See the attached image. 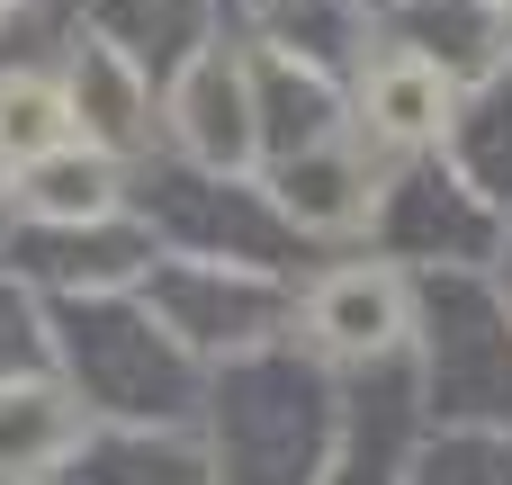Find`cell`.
Returning <instances> with one entry per match:
<instances>
[{"label": "cell", "mask_w": 512, "mask_h": 485, "mask_svg": "<svg viewBox=\"0 0 512 485\" xmlns=\"http://www.w3.org/2000/svg\"><path fill=\"white\" fill-rule=\"evenodd\" d=\"M180 144H189L207 171H225V162L252 153V99H243V72H234L225 54H207V63L180 81Z\"/></svg>", "instance_id": "1"}, {"label": "cell", "mask_w": 512, "mask_h": 485, "mask_svg": "<svg viewBox=\"0 0 512 485\" xmlns=\"http://www.w3.org/2000/svg\"><path fill=\"white\" fill-rule=\"evenodd\" d=\"M315 333L333 351H387L405 333V288L387 270H333L315 288Z\"/></svg>", "instance_id": "2"}, {"label": "cell", "mask_w": 512, "mask_h": 485, "mask_svg": "<svg viewBox=\"0 0 512 485\" xmlns=\"http://www.w3.org/2000/svg\"><path fill=\"white\" fill-rule=\"evenodd\" d=\"M369 126L396 135V144L441 135V126H450V81H441V63H423V54H387V63L369 72Z\"/></svg>", "instance_id": "3"}, {"label": "cell", "mask_w": 512, "mask_h": 485, "mask_svg": "<svg viewBox=\"0 0 512 485\" xmlns=\"http://www.w3.org/2000/svg\"><path fill=\"white\" fill-rule=\"evenodd\" d=\"M117 207V171L99 162V153H45V162H27V216H45V225H99Z\"/></svg>", "instance_id": "4"}, {"label": "cell", "mask_w": 512, "mask_h": 485, "mask_svg": "<svg viewBox=\"0 0 512 485\" xmlns=\"http://www.w3.org/2000/svg\"><path fill=\"white\" fill-rule=\"evenodd\" d=\"M63 144H72V99L45 72H9L0 81V153L9 162H45Z\"/></svg>", "instance_id": "5"}, {"label": "cell", "mask_w": 512, "mask_h": 485, "mask_svg": "<svg viewBox=\"0 0 512 485\" xmlns=\"http://www.w3.org/2000/svg\"><path fill=\"white\" fill-rule=\"evenodd\" d=\"M63 450H72V405L63 396H45V387L0 396V468L9 477H27L36 459H63Z\"/></svg>", "instance_id": "6"}, {"label": "cell", "mask_w": 512, "mask_h": 485, "mask_svg": "<svg viewBox=\"0 0 512 485\" xmlns=\"http://www.w3.org/2000/svg\"><path fill=\"white\" fill-rule=\"evenodd\" d=\"M0 180H9V153H0Z\"/></svg>", "instance_id": "7"}, {"label": "cell", "mask_w": 512, "mask_h": 485, "mask_svg": "<svg viewBox=\"0 0 512 485\" xmlns=\"http://www.w3.org/2000/svg\"><path fill=\"white\" fill-rule=\"evenodd\" d=\"M0 18H9V0H0Z\"/></svg>", "instance_id": "8"}]
</instances>
